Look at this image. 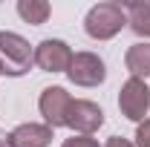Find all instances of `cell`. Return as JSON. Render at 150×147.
Wrapping results in <instances>:
<instances>
[{
    "mask_svg": "<svg viewBox=\"0 0 150 147\" xmlns=\"http://www.w3.org/2000/svg\"><path fill=\"white\" fill-rule=\"evenodd\" d=\"M124 23H127L124 6L107 0V3H95L93 9L87 12L84 29H87V35L93 37V40H110V37H115L124 29Z\"/></svg>",
    "mask_w": 150,
    "mask_h": 147,
    "instance_id": "1",
    "label": "cell"
},
{
    "mask_svg": "<svg viewBox=\"0 0 150 147\" xmlns=\"http://www.w3.org/2000/svg\"><path fill=\"white\" fill-rule=\"evenodd\" d=\"M35 64V49L29 46L26 37H20L18 32H0V66L3 75H26L29 66Z\"/></svg>",
    "mask_w": 150,
    "mask_h": 147,
    "instance_id": "2",
    "label": "cell"
},
{
    "mask_svg": "<svg viewBox=\"0 0 150 147\" xmlns=\"http://www.w3.org/2000/svg\"><path fill=\"white\" fill-rule=\"evenodd\" d=\"M67 75H69V81L78 84V87H98L107 78V66H104V61L95 55V52H75L72 61H69Z\"/></svg>",
    "mask_w": 150,
    "mask_h": 147,
    "instance_id": "3",
    "label": "cell"
},
{
    "mask_svg": "<svg viewBox=\"0 0 150 147\" xmlns=\"http://www.w3.org/2000/svg\"><path fill=\"white\" fill-rule=\"evenodd\" d=\"M40 115L46 118V127H67V118H69V107H72V95L64 90V87H46L40 92Z\"/></svg>",
    "mask_w": 150,
    "mask_h": 147,
    "instance_id": "4",
    "label": "cell"
},
{
    "mask_svg": "<svg viewBox=\"0 0 150 147\" xmlns=\"http://www.w3.org/2000/svg\"><path fill=\"white\" fill-rule=\"evenodd\" d=\"M118 107H121V112L130 121H139L142 124L144 115H147V110H150V87L144 81H139V78H130L121 87V92H118Z\"/></svg>",
    "mask_w": 150,
    "mask_h": 147,
    "instance_id": "5",
    "label": "cell"
},
{
    "mask_svg": "<svg viewBox=\"0 0 150 147\" xmlns=\"http://www.w3.org/2000/svg\"><path fill=\"white\" fill-rule=\"evenodd\" d=\"M69 61H72V49L58 37H46L35 46V64L43 72H67Z\"/></svg>",
    "mask_w": 150,
    "mask_h": 147,
    "instance_id": "6",
    "label": "cell"
},
{
    "mask_svg": "<svg viewBox=\"0 0 150 147\" xmlns=\"http://www.w3.org/2000/svg\"><path fill=\"white\" fill-rule=\"evenodd\" d=\"M101 124H104V110H101L95 101H87V98H78V101H75L72 98L67 127H72L75 133H81V136H93Z\"/></svg>",
    "mask_w": 150,
    "mask_h": 147,
    "instance_id": "7",
    "label": "cell"
},
{
    "mask_svg": "<svg viewBox=\"0 0 150 147\" xmlns=\"http://www.w3.org/2000/svg\"><path fill=\"white\" fill-rule=\"evenodd\" d=\"M6 139L12 141V147H49V141H52V127L29 121V124L15 127Z\"/></svg>",
    "mask_w": 150,
    "mask_h": 147,
    "instance_id": "8",
    "label": "cell"
},
{
    "mask_svg": "<svg viewBox=\"0 0 150 147\" xmlns=\"http://www.w3.org/2000/svg\"><path fill=\"white\" fill-rule=\"evenodd\" d=\"M127 12V23L139 37H150V0H130L121 3Z\"/></svg>",
    "mask_w": 150,
    "mask_h": 147,
    "instance_id": "9",
    "label": "cell"
},
{
    "mask_svg": "<svg viewBox=\"0 0 150 147\" xmlns=\"http://www.w3.org/2000/svg\"><path fill=\"white\" fill-rule=\"evenodd\" d=\"M124 66L139 81L150 78V43H133L127 49V55H124Z\"/></svg>",
    "mask_w": 150,
    "mask_h": 147,
    "instance_id": "10",
    "label": "cell"
},
{
    "mask_svg": "<svg viewBox=\"0 0 150 147\" xmlns=\"http://www.w3.org/2000/svg\"><path fill=\"white\" fill-rule=\"evenodd\" d=\"M49 12H52V6H49L46 0H20L18 3V15L26 20V23H32V26L46 23Z\"/></svg>",
    "mask_w": 150,
    "mask_h": 147,
    "instance_id": "11",
    "label": "cell"
},
{
    "mask_svg": "<svg viewBox=\"0 0 150 147\" xmlns=\"http://www.w3.org/2000/svg\"><path fill=\"white\" fill-rule=\"evenodd\" d=\"M136 147H150V118H144L136 130Z\"/></svg>",
    "mask_w": 150,
    "mask_h": 147,
    "instance_id": "12",
    "label": "cell"
},
{
    "mask_svg": "<svg viewBox=\"0 0 150 147\" xmlns=\"http://www.w3.org/2000/svg\"><path fill=\"white\" fill-rule=\"evenodd\" d=\"M61 147H98V141L90 139V136H72V139H67Z\"/></svg>",
    "mask_w": 150,
    "mask_h": 147,
    "instance_id": "13",
    "label": "cell"
},
{
    "mask_svg": "<svg viewBox=\"0 0 150 147\" xmlns=\"http://www.w3.org/2000/svg\"><path fill=\"white\" fill-rule=\"evenodd\" d=\"M104 147H133V141L121 139V136H112V139H107V144H104Z\"/></svg>",
    "mask_w": 150,
    "mask_h": 147,
    "instance_id": "14",
    "label": "cell"
},
{
    "mask_svg": "<svg viewBox=\"0 0 150 147\" xmlns=\"http://www.w3.org/2000/svg\"><path fill=\"white\" fill-rule=\"evenodd\" d=\"M0 147H12V141L9 139H0Z\"/></svg>",
    "mask_w": 150,
    "mask_h": 147,
    "instance_id": "15",
    "label": "cell"
},
{
    "mask_svg": "<svg viewBox=\"0 0 150 147\" xmlns=\"http://www.w3.org/2000/svg\"><path fill=\"white\" fill-rule=\"evenodd\" d=\"M0 75H3V66H0Z\"/></svg>",
    "mask_w": 150,
    "mask_h": 147,
    "instance_id": "16",
    "label": "cell"
}]
</instances>
